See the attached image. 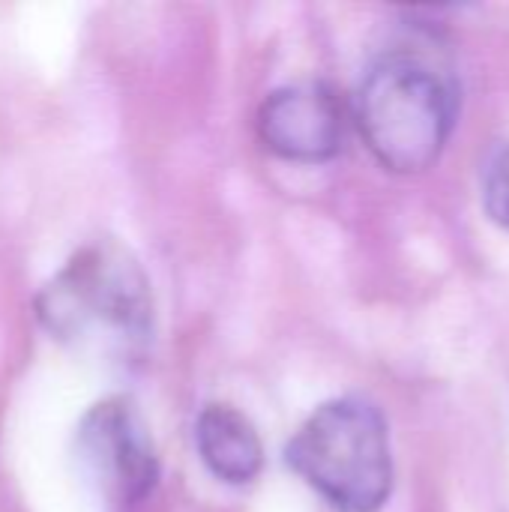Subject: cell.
Here are the masks:
<instances>
[{"mask_svg":"<svg viewBox=\"0 0 509 512\" xmlns=\"http://www.w3.org/2000/svg\"><path fill=\"white\" fill-rule=\"evenodd\" d=\"M36 318L69 348L138 360L153 336L150 279L120 240L84 243L36 294Z\"/></svg>","mask_w":509,"mask_h":512,"instance_id":"cell-1","label":"cell"},{"mask_svg":"<svg viewBox=\"0 0 509 512\" xmlns=\"http://www.w3.org/2000/svg\"><path fill=\"white\" fill-rule=\"evenodd\" d=\"M459 87L450 72L414 51H390L363 75L354 120L381 168L393 174L429 171L453 138Z\"/></svg>","mask_w":509,"mask_h":512,"instance_id":"cell-2","label":"cell"},{"mask_svg":"<svg viewBox=\"0 0 509 512\" xmlns=\"http://www.w3.org/2000/svg\"><path fill=\"white\" fill-rule=\"evenodd\" d=\"M285 465L333 510L378 512L393 492L387 420L366 399H330L285 444Z\"/></svg>","mask_w":509,"mask_h":512,"instance_id":"cell-3","label":"cell"},{"mask_svg":"<svg viewBox=\"0 0 509 512\" xmlns=\"http://www.w3.org/2000/svg\"><path fill=\"white\" fill-rule=\"evenodd\" d=\"M78 456L93 486L117 507H138L159 480V456L138 408L111 396L87 411L78 429Z\"/></svg>","mask_w":509,"mask_h":512,"instance_id":"cell-4","label":"cell"},{"mask_svg":"<svg viewBox=\"0 0 509 512\" xmlns=\"http://www.w3.org/2000/svg\"><path fill=\"white\" fill-rule=\"evenodd\" d=\"M258 135L285 162L321 165L342 150L345 108L324 81H300L273 90L258 111Z\"/></svg>","mask_w":509,"mask_h":512,"instance_id":"cell-5","label":"cell"},{"mask_svg":"<svg viewBox=\"0 0 509 512\" xmlns=\"http://www.w3.org/2000/svg\"><path fill=\"white\" fill-rule=\"evenodd\" d=\"M195 450L204 468L225 486H249L264 471V444L246 414L228 402H210L195 420Z\"/></svg>","mask_w":509,"mask_h":512,"instance_id":"cell-6","label":"cell"},{"mask_svg":"<svg viewBox=\"0 0 509 512\" xmlns=\"http://www.w3.org/2000/svg\"><path fill=\"white\" fill-rule=\"evenodd\" d=\"M483 210L498 228L509 231V144L489 159L483 171Z\"/></svg>","mask_w":509,"mask_h":512,"instance_id":"cell-7","label":"cell"}]
</instances>
